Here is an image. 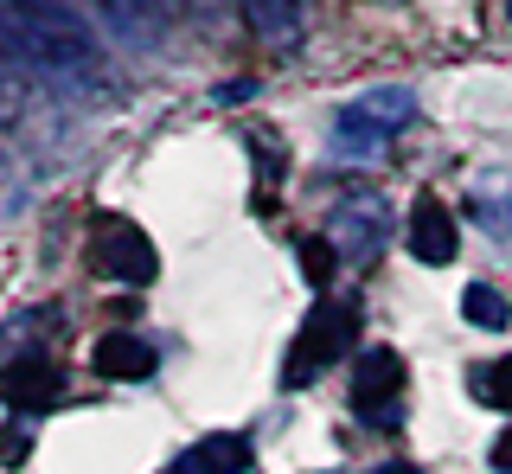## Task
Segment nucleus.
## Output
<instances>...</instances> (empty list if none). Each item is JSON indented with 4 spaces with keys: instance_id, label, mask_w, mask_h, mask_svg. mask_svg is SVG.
<instances>
[{
    "instance_id": "obj_1",
    "label": "nucleus",
    "mask_w": 512,
    "mask_h": 474,
    "mask_svg": "<svg viewBox=\"0 0 512 474\" xmlns=\"http://www.w3.org/2000/svg\"><path fill=\"white\" fill-rule=\"evenodd\" d=\"M103 45L77 13L52 0H0V84L13 77H52V84H84L96 77Z\"/></svg>"
},
{
    "instance_id": "obj_2",
    "label": "nucleus",
    "mask_w": 512,
    "mask_h": 474,
    "mask_svg": "<svg viewBox=\"0 0 512 474\" xmlns=\"http://www.w3.org/2000/svg\"><path fill=\"white\" fill-rule=\"evenodd\" d=\"M410 122H416V97L404 84H378V90H365V97H352L340 109L333 148H340L346 161H365V154H378L384 141H391L397 129H410Z\"/></svg>"
},
{
    "instance_id": "obj_3",
    "label": "nucleus",
    "mask_w": 512,
    "mask_h": 474,
    "mask_svg": "<svg viewBox=\"0 0 512 474\" xmlns=\"http://www.w3.org/2000/svg\"><path fill=\"white\" fill-rule=\"evenodd\" d=\"M352 340H359V308H352V302H320V308L308 314V327L295 334V346H288L282 385H288V391L314 385V378L327 372L333 359L352 353Z\"/></svg>"
},
{
    "instance_id": "obj_4",
    "label": "nucleus",
    "mask_w": 512,
    "mask_h": 474,
    "mask_svg": "<svg viewBox=\"0 0 512 474\" xmlns=\"http://www.w3.org/2000/svg\"><path fill=\"white\" fill-rule=\"evenodd\" d=\"M90 270L141 289V282L160 276V250H154V237L141 225H128V218H96L90 225Z\"/></svg>"
},
{
    "instance_id": "obj_5",
    "label": "nucleus",
    "mask_w": 512,
    "mask_h": 474,
    "mask_svg": "<svg viewBox=\"0 0 512 474\" xmlns=\"http://www.w3.org/2000/svg\"><path fill=\"white\" fill-rule=\"evenodd\" d=\"M397 391H404V359L391 346H372L359 353V372H352V410L365 423H397Z\"/></svg>"
},
{
    "instance_id": "obj_6",
    "label": "nucleus",
    "mask_w": 512,
    "mask_h": 474,
    "mask_svg": "<svg viewBox=\"0 0 512 474\" xmlns=\"http://www.w3.org/2000/svg\"><path fill=\"white\" fill-rule=\"evenodd\" d=\"M384 237H391V212H384L378 199H346L340 212H333L327 244H333V250H346L352 263H372L378 250H384Z\"/></svg>"
},
{
    "instance_id": "obj_7",
    "label": "nucleus",
    "mask_w": 512,
    "mask_h": 474,
    "mask_svg": "<svg viewBox=\"0 0 512 474\" xmlns=\"http://www.w3.org/2000/svg\"><path fill=\"white\" fill-rule=\"evenodd\" d=\"M455 250H461V231H455V212H448L442 199H416V212H410V257L416 263H429V270H442V263H455Z\"/></svg>"
},
{
    "instance_id": "obj_8",
    "label": "nucleus",
    "mask_w": 512,
    "mask_h": 474,
    "mask_svg": "<svg viewBox=\"0 0 512 474\" xmlns=\"http://www.w3.org/2000/svg\"><path fill=\"white\" fill-rule=\"evenodd\" d=\"M244 468H250V436H205L167 462V474H244Z\"/></svg>"
},
{
    "instance_id": "obj_9",
    "label": "nucleus",
    "mask_w": 512,
    "mask_h": 474,
    "mask_svg": "<svg viewBox=\"0 0 512 474\" xmlns=\"http://www.w3.org/2000/svg\"><path fill=\"white\" fill-rule=\"evenodd\" d=\"M90 366L103 372V378H154L160 353L141 334H103V340L90 346Z\"/></svg>"
},
{
    "instance_id": "obj_10",
    "label": "nucleus",
    "mask_w": 512,
    "mask_h": 474,
    "mask_svg": "<svg viewBox=\"0 0 512 474\" xmlns=\"http://www.w3.org/2000/svg\"><path fill=\"white\" fill-rule=\"evenodd\" d=\"M96 7L109 13V26L128 39H148V33H167L173 20V0H96Z\"/></svg>"
},
{
    "instance_id": "obj_11",
    "label": "nucleus",
    "mask_w": 512,
    "mask_h": 474,
    "mask_svg": "<svg viewBox=\"0 0 512 474\" xmlns=\"http://www.w3.org/2000/svg\"><path fill=\"white\" fill-rule=\"evenodd\" d=\"M0 391H7L20 410H39L45 398H58V366L52 359H26L20 372H0Z\"/></svg>"
},
{
    "instance_id": "obj_12",
    "label": "nucleus",
    "mask_w": 512,
    "mask_h": 474,
    "mask_svg": "<svg viewBox=\"0 0 512 474\" xmlns=\"http://www.w3.org/2000/svg\"><path fill=\"white\" fill-rule=\"evenodd\" d=\"M244 20L256 26V39L288 45L301 33V0H244Z\"/></svg>"
},
{
    "instance_id": "obj_13",
    "label": "nucleus",
    "mask_w": 512,
    "mask_h": 474,
    "mask_svg": "<svg viewBox=\"0 0 512 474\" xmlns=\"http://www.w3.org/2000/svg\"><path fill=\"white\" fill-rule=\"evenodd\" d=\"M461 314H468L474 327H487V334H500V327H512V308L500 289H487V282H468L461 289Z\"/></svg>"
},
{
    "instance_id": "obj_14",
    "label": "nucleus",
    "mask_w": 512,
    "mask_h": 474,
    "mask_svg": "<svg viewBox=\"0 0 512 474\" xmlns=\"http://www.w3.org/2000/svg\"><path fill=\"white\" fill-rule=\"evenodd\" d=\"M474 398L487 410H512V359H493V366L474 372Z\"/></svg>"
},
{
    "instance_id": "obj_15",
    "label": "nucleus",
    "mask_w": 512,
    "mask_h": 474,
    "mask_svg": "<svg viewBox=\"0 0 512 474\" xmlns=\"http://www.w3.org/2000/svg\"><path fill=\"white\" fill-rule=\"evenodd\" d=\"M333 257H340V250H333L327 237H308V244H301V276H308L314 289H327V276H333Z\"/></svg>"
},
{
    "instance_id": "obj_16",
    "label": "nucleus",
    "mask_w": 512,
    "mask_h": 474,
    "mask_svg": "<svg viewBox=\"0 0 512 474\" xmlns=\"http://www.w3.org/2000/svg\"><path fill=\"white\" fill-rule=\"evenodd\" d=\"M474 218H480V225H487L493 237H512V212H506V199H500V193H480V199H474Z\"/></svg>"
},
{
    "instance_id": "obj_17",
    "label": "nucleus",
    "mask_w": 512,
    "mask_h": 474,
    "mask_svg": "<svg viewBox=\"0 0 512 474\" xmlns=\"http://www.w3.org/2000/svg\"><path fill=\"white\" fill-rule=\"evenodd\" d=\"M13 122H20V90H13V84H0V135H7Z\"/></svg>"
},
{
    "instance_id": "obj_18",
    "label": "nucleus",
    "mask_w": 512,
    "mask_h": 474,
    "mask_svg": "<svg viewBox=\"0 0 512 474\" xmlns=\"http://www.w3.org/2000/svg\"><path fill=\"white\" fill-rule=\"evenodd\" d=\"M493 468H500V474H512V423H506L500 436H493Z\"/></svg>"
},
{
    "instance_id": "obj_19",
    "label": "nucleus",
    "mask_w": 512,
    "mask_h": 474,
    "mask_svg": "<svg viewBox=\"0 0 512 474\" xmlns=\"http://www.w3.org/2000/svg\"><path fill=\"white\" fill-rule=\"evenodd\" d=\"M372 474H423L416 462H384V468H372Z\"/></svg>"
},
{
    "instance_id": "obj_20",
    "label": "nucleus",
    "mask_w": 512,
    "mask_h": 474,
    "mask_svg": "<svg viewBox=\"0 0 512 474\" xmlns=\"http://www.w3.org/2000/svg\"><path fill=\"white\" fill-rule=\"evenodd\" d=\"M506 20H512V7H506Z\"/></svg>"
}]
</instances>
